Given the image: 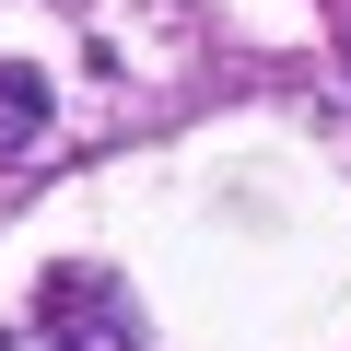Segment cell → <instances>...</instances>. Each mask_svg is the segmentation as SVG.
Segmentation results:
<instances>
[{
  "mask_svg": "<svg viewBox=\"0 0 351 351\" xmlns=\"http://www.w3.org/2000/svg\"><path fill=\"white\" fill-rule=\"evenodd\" d=\"M36 117H47L36 71H0V152H24V141H36Z\"/></svg>",
  "mask_w": 351,
  "mask_h": 351,
  "instance_id": "6da1fadb",
  "label": "cell"
}]
</instances>
